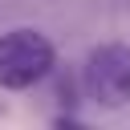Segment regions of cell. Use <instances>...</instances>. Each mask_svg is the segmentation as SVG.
<instances>
[{
  "label": "cell",
  "mask_w": 130,
  "mask_h": 130,
  "mask_svg": "<svg viewBox=\"0 0 130 130\" xmlns=\"http://www.w3.org/2000/svg\"><path fill=\"white\" fill-rule=\"evenodd\" d=\"M57 69V49L41 28L0 32V89H32Z\"/></svg>",
  "instance_id": "obj_1"
},
{
  "label": "cell",
  "mask_w": 130,
  "mask_h": 130,
  "mask_svg": "<svg viewBox=\"0 0 130 130\" xmlns=\"http://www.w3.org/2000/svg\"><path fill=\"white\" fill-rule=\"evenodd\" d=\"M81 93L102 110L126 106L130 102V45L122 41L93 45L81 61Z\"/></svg>",
  "instance_id": "obj_2"
}]
</instances>
